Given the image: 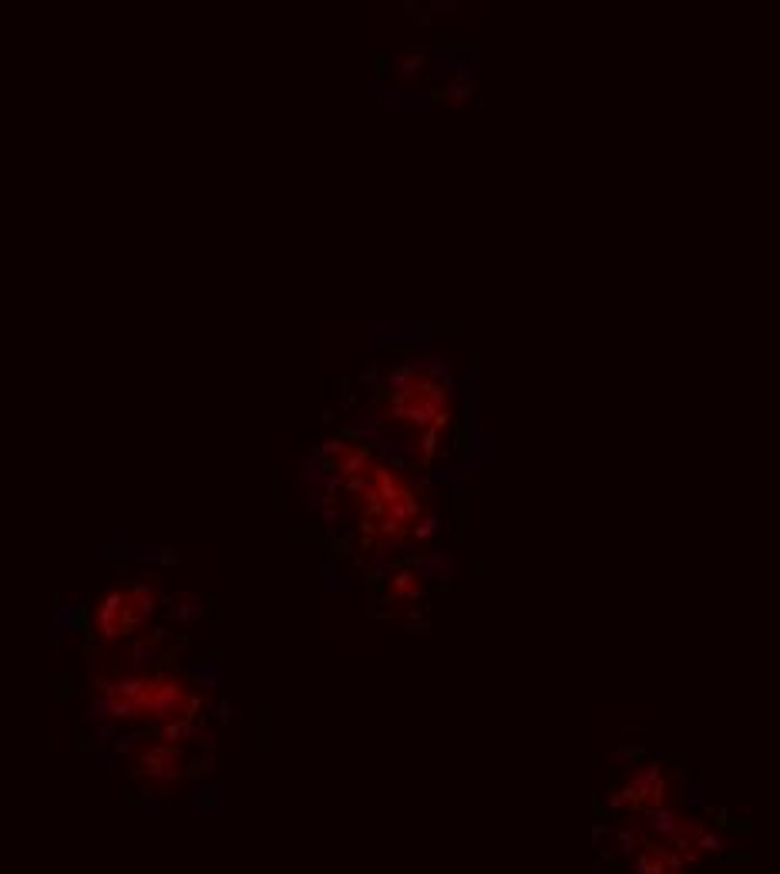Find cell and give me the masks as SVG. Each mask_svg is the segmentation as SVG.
<instances>
[{"mask_svg": "<svg viewBox=\"0 0 780 874\" xmlns=\"http://www.w3.org/2000/svg\"><path fill=\"white\" fill-rule=\"evenodd\" d=\"M424 380V367L417 360H407L400 367H390L383 373V394H404V397H417V387Z\"/></svg>", "mask_w": 780, "mask_h": 874, "instance_id": "5b68a950", "label": "cell"}, {"mask_svg": "<svg viewBox=\"0 0 780 874\" xmlns=\"http://www.w3.org/2000/svg\"><path fill=\"white\" fill-rule=\"evenodd\" d=\"M162 562H165V565L179 562V552H175V548H162Z\"/></svg>", "mask_w": 780, "mask_h": 874, "instance_id": "ab89813d", "label": "cell"}, {"mask_svg": "<svg viewBox=\"0 0 780 874\" xmlns=\"http://www.w3.org/2000/svg\"><path fill=\"white\" fill-rule=\"evenodd\" d=\"M188 696L185 686L175 679V676L158 673L152 676V686H148V700H152V720L169 723L175 716H185V706H188Z\"/></svg>", "mask_w": 780, "mask_h": 874, "instance_id": "6da1fadb", "label": "cell"}, {"mask_svg": "<svg viewBox=\"0 0 780 874\" xmlns=\"http://www.w3.org/2000/svg\"><path fill=\"white\" fill-rule=\"evenodd\" d=\"M370 464H373V451L364 444H353L343 458L333 464V471H340L343 477H353V475H367Z\"/></svg>", "mask_w": 780, "mask_h": 874, "instance_id": "52a82bcc", "label": "cell"}, {"mask_svg": "<svg viewBox=\"0 0 780 874\" xmlns=\"http://www.w3.org/2000/svg\"><path fill=\"white\" fill-rule=\"evenodd\" d=\"M437 451H441V430L437 428L421 430V468H428L430 461L437 458Z\"/></svg>", "mask_w": 780, "mask_h": 874, "instance_id": "ac0fdd59", "label": "cell"}, {"mask_svg": "<svg viewBox=\"0 0 780 874\" xmlns=\"http://www.w3.org/2000/svg\"><path fill=\"white\" fill-rule=\"evenodd\" d=\"M478 94V81L475 77H451L447 84H444V105L458 108L464 101H471Z\"/></svg>", "mask_w": 780, "mask_h": 874, "instance_id": "30bf717a", "label": "cell"}, {"mask_svg": "<svg viewBox=\"0 0 780 874\" xmlns=\"http://www.w3.org/2000/svg\"><path fill=\"white\" fill-rule=\"evenodd\" d=\"M135 747V736H118V743H115V753H128Z\"/></svg>", "mask_w": 780, "mask_h": 874, "instance_id": "d590c367", "label": "cell"}, {"mask_svg": "<svg viewBox=\"0 0 780 874\" xmlns=\"http://www.w3.org/2000/svg\"><path fill=\"white\" fill-rule=\"evenodd\" d=\"M105 743H118V723L108 720V723H98L91 733V747H105Z\"/></svg>", "mask_w": 780, "mask_h": 874, "instance_id": "d4e9b609", "label": "cell"}, {"mask_svg": "<svg viewBox=\"0 0 780 874\" xmlns=\"http://www.w3.org/2000/svg\"><path fill=\"white\" fill-rule=\"evenodd\" d=\"M437 528H441V522H437V515H434V511H430V508H428V511L421 515V522L414 525L411 538H414V541H428V538H434V535H437Z\"/></svg>", "mask_w": 780, "mask_h": 874, "instance_id": "7402d4cb", "label": "cell"}, {"mask_svg": "<svg viewBox=\"0 0 780 874\" xmlns=\"http://www.w3.org/2000/svg\"><path fill=\"white\" fill-rule=\"evenodd\" d=\"M421 367H424V377H430V380H441V384L454 380L451 364H447L444 356H428V360H421Z\"/></svg>", "mask_w": 780, "mask_h": 874, "instance_id": "ffe728a7", "label": "cell"}, {"mask_svg": "<svg viewBox=\"0 0 780 874\" xmlns=\"http://www.w3.org/2000/svg\"><path fill=\"white\" fill-rule=\"evenodd\" d=\"M323 518H326L330 528H337V522H343V508H326V511H323Z\"/></svg>", "mask_w": 780, "mask_h": 874, "instance_id": "d6a6232c", "label": "cell"}, {"mask_svg": "<svg viewBox=\"0 0 780 874\" xmlns=\"http://www.w3.org/2000/svg\"><path fill=\"white\" fill-rule=\"evenodd\" d=\"M414 585H421V575H417L414 568L400 565L397 572H394V579L387 582V589H394V592H400V589H414Z\"/></svg>", "mask_w": 780, "mask_h": 874, "instance_id": "484cf974", "label": "cell"}, {"mask_svg": "<svg viewBox=\"0 0 780 874\" xmlns=\"http://www.w3.org/2000/svg\"><path fill=\"white\" fill-rule=\"evenodd\" d=\"M407 548V535H400V538H373V555L377 558H397L400 552Z\"/></svg>", "mask_w": 780, "mask_h": 874, "instance_id": "d6986e66", "label": "cell"}, {"mask_svg": "<svg viewBox=\"0 0 780 874\" xmlns=\"http://www.w3.org/2000/svg\"><path fill=\"white\" fill-rule=\"evenodd\" d=\"M397 562H390V558H377L373 565H370V575H373V585H383L394 579V572H397Z\"/></svg>", "mask_w": 780, "mask_h": 874, "instance_id": "4316f807", "label": "cell"}, {"mask_svg": "<svg viewBox=\"0 0 780 874\" xmlns=\"http://www.w3.org/2000/svg\"><path fill=\"white\" fill-rule=\"evenodd\" d=\"M212 770H215V757L209 753V757H202L199 764L188 767V777H202V773H212Z\"/></svg>", "mask_w": 780, "mask_h": 874, "instance_id": "4dcf8cb0", "label": "cell"}, {"mask_svg": "<svg viewBox=\"0 0 780 874\" xmlns=\"http://www.w3.org/2000/svg\"><path fill=\"white\" fill-rule=\"evenodd\" d=\"M333 589L340 592V579L333 575V572H326V592H333Z\"/></svg>", "mask_w": 780, "mask_h": 874, "instance_id": "60d3db41", "label": "cell"}, {"mask_svg": "<svg viewBox=\"0 0 780 874\" xmlns=\"http://www.w3.org/2000/svg\"><path fill=\"white\" fill-rule=\"evenodd\" d=\"M202 747H205V750L212 753V750H215V733H205V740H202Z\"/></svg>", "mask_w": 780, "mask_h": 874, "instance_id": "f6af8a7d", "label": "cell"}, {"mask_svg": "<svg viewBox=\"0 0 780 874\" xmlns=\"http://www.w3.org/2000/svg\"><path fill=\"white\" fill-rule=\"evenodd\" d=\"M212 794H215V790H209V787H205V790H202L199 797H196V804H199V807H202V804H205V807H212V804H215V797H212Z\"/></svg>", "mask_w": 780, "mask_h": 874, "instance_id": "74e56055", "label": "cell"}, {"mask_svg": "<svg viewBox=\"0 0 780 874\" xmlns=\"http://www.w3.org/2000/svg\"><path fill=\"white\" fill-rule=\"evenodd\" d=\"M188 730H192V720H188V716H175V720L162 723V736H165L169 743H179V747L188 743Z\"/></svg>", "mask_w": 780, "mask_h": 874, "instance_id": "2e32d148", "label": "cell"}, {"mask_svg": "<svg viewBox=\"0 0 780 874\" xmlns=\"http://www.w3.org/2000/svg\"><path fill=\"white\" fill-rule=\"evenodd\" d=\"M350 447H353V444H347V437H330V441H323V444H320V451H317V454H320L326 464H330V458H333V464H337V461L343 458V454H347Z\"/></svg>", "mask_w": 780, "mask_h": 874, "instance_id": "cb8c5ba5", "label": "cell"}, {"mask_svg": "<svg viewBox=\"0 0 780 874\" xmlns=\"http://www.w3.org/2000/svg\"><path fill=\"white\" fill-rule=\"evenodd\" d=\"M639 753H643L639 747H622V760H636Z\"/></svg>", "mask_w": 780, "mask_h": 874, "instance_id": "7bdbcfd3", "label": "cell"}, {"mask_svg": "<svg viewBox=\"0 0 780 874\" xmlns=\"http://www.w3.org/2000/svg\"><path fill=\"white\" fill-rule=\"evenodd\" d=\"M421 515H424V508H421V501H417V491H411L407 498H400V501H394V505H387V511H383V518H394V522H400V525L417 522Z\"/></svg>", "mask_w": 780, "mask_h": 874, "instance_id": "9c48e42d", "label": "cell"}, {"mask_svg": "<svg viewBox=\"0 0 780 874\" xmlns=\"http://www.w3.org/2000/svg\"><path fill=\"white\" fill-rule=\"evenodd\" d=\"M141 804H162V797H158V790H152V787H145V790H141Z\"/></svg>", "mask_w": 780, "mask_h": 874, "instance_id": "8d00e7d4", "label": "cell"}, {"mask_svg": "<svg viewBox=\"0 0 780 874\" xmlns=\"http://www.w3.org/2000/svg\"><path fill=\"white\" fill-rule=\"evenodd\" d=\"M105 669L115 676V679H122V676H132L135 662H132V656H111V660L105 662Z\"/></svg>", "mask_w": 780, "mask_h": 874, "instance_id": "f1b7e54d", "label": "cell"}, {"mask_svg": "<svg viewBox=\"0 0 780 874\" xmlns=\"http://www.w3.org/2000/svg\"><path fill=\"white\" fill-rule=\"evenodd\" d=\"M115 713V696H94L91 706L84 709V723H108Z\"/></svg>", "mask_w": 780, "mask_h": 874, "instance_id": "5bb4252c", "label": "cell"}, {"mask_svg": "<svg viewBox=\"0 0 780 874\" xmlns=\"http://www.w3.org/2000/svg\"><path fill=\"white\" fill-rule=\"evenodd\" d=\"M424 632H428V622L417 619V612H411V619H407V636H424Z\"/></svg>", "mask_w": 780, "mask_h": 874, "instance_id": "1f68e13d", "label": "cell"}, {"mask_svg": "<svg viewBox=\"0 0 780 874\" xmlns=\"http://www.w3.org/2000/svg\"><path fill=\"white\" fill-rule=\"evenodd\" d=\"M451 417H454V414H451L447 407H441V411L434 414V428H437V430H444V428H447V424H451Z\"/></svg>", "mask_w": 780, "mask_h": 874, "instance_id": "836d02e7", "label": "cell"}, {"mask_svg": "<svg viewBox=\"0 0 780 874\" xmlns=\"http://www.w3.org/2000/svg\"><path fill=\"white\" fill-rule=\"evenodd\" d=\"M145 750L152 753V757H158V760H172V764H182L185 747H179V743H169V740H155V743H148Z\"/></svg>", "mask_w": 780, "mask_h": 874, "instance_id": "44dd1931", "label": "cell"}, {"mask_svg": "<svg viewBox=\"0 0 780 874\" xmlns=\"http://www.w3.org/2000/svg\"><path fill=\"white\" fill-rule=\"evenodd\" d=\"M430 11H444V14H454V11H458V4H454V0H434V4H430Z\"/></svg>", "mask_w": 780, "mask_h": 874, "instance_id": "e575fe53", "label": "cell"}, {"mask_svg": "<svg viewBox=\"0 0 780 874\" xmlns=\"http://www.w3.org/2000/svg\"><path fill=\"white\" fill-rule=\"evenodd\" d=\"M128 656H132V662H135V673H145L152 662H162L165 653H158V643H155V639H135Z\"/></svg>", "mask_w": 780, "mask_h": 874, "instance_id": "4fadbf2b", "label": "cell"}, {"mask_svg": "<svg viewBox=\"0 0 780 874\" xmlns=\"http://www.w3.org/2000/svg\"><path fill=\"white\" fill-rule=\"evenodd\" d=\"M434 414H437V411L417 394V397L407 404V411H404V424H411V428H417V430H428V428H434Z\"/></svg>", "mask_w": 780, "mask_h": 874, "instance_id": "8fae6325", "label": "cell"}, {"mask_svg": "<svg viewBox=\"0 0 780 874\" xmlns=\"http://www.w3.org/2000/svg\"><path fill=\"white\" fill-rule=\"evenodd\" d=\"M115 770H118V753H111V757H108V773H115Z\"/></svg>", "mask_w": 780, "mask_h": 874, "instance_id": "bcb514c9", "label": "cell"}, {"mask_svg": "<svg viewBox=\"0 0 780 874\" xmlns=\"http://www.w3.org/2000/svg\"><path fill=\"white\" fill-rule=\"evenodd\" d=\"M132 777H145V780H158V783H175L188 777V770L182 764H172V760H158L152 757L148 750H141L135 757V770H132Z\"/></svg>", "mask_w": 780, "mask_h": 874, "instance_id": "277c9868", "label": "cell"}, {"mask_svg": "<svg viewBox=\"0 0 780 874\" xmlns=\"http://www.w3.org/2000/svg\"><path fill=\"white\" fill-rule=\"evenodd\" d=\"M192 679L199 683L205 693L215 690V683H219V669H215V660H199L192 666Z\"/></svg>", "mask_w": 780, "mask_h": 874, "instance_id": "e0dca14e", "label": "cell"}, {"mask_svg": "<svg viewBox=\"0 0 780 874\" xmlns=\"http://www.w3.org/2000/svg\"><path fill=\"white\" fill-rule=\"evenodd\" d=\"M424 598V585H414V589H400V592H394V589H387L383 592V602L390 605V602H421Z\"/></svg>", "mask_w": 780, "mask_h": 874, "instance_id": "83f0119b", "label": "cell"}, {"mask_svg": "<svg viewBox=\"0 0 780 874\" xmlns=\"http://www.w3.org/2000/svg\"><path fill=\"white\" fill-rule=\"evenodd\" d=\"M367 488H370V477L367 475H353V477H347V484H343L347 494H367Z\"/></svg>", "mask_w": 780, "mask_h": 874, "instance_id": "f546056e", "label": "cell"}, {"mask_svg": "<svg viewBox=\"0 0 780 874\" xmlns=\"http://www.w3.org/2000/svg\"><path fill=\"white\" fill-rule=\"evenodd\" d=\"M148 686H152V676L132 673V676H122V679L111 683V696H115V700H135V696H145Z\"/></svg>", "mask_w": 780, "mask_h": 874, "instance_id": "ba28073f", "label": "cell"}, {"mask_svg": "<svg viewBox=\"0 0 780 874\" xmlns=\"http://www.w3.org/2000/svg\"><path fill=\"white\" fill-rule=\"evenodd\" d=\"M155 643H162V639H169V629L165 626H155V636H152Z\"/></svg>", "mask_w": 780, "mask_h": 874, "instance_id": "ee69618b", "label": "cell"}, {"mask_svg": "<svg viewBox=\"0 0 780 874\" xmlns=\"http://www.w3.org/2000/svg\"><path fill=\"white\" fill-rule=\"evenodd\" d=\"M162 662H165V666H175V662H179V649H169V653L162 656Z\"/></svg>", "mask_w": 780, "mask_h": 874, "instance_id": "b9f144b4", "label": "cell"}, {"mask_svg": "<svg viewBox=\"0 0 780 874\" xmlns=\"http://www.w3.org/2000/svg\"><path fill=\"white\" fill-rule=\"evenodd\" d=\"M54 626H58V629H68V636L81 639V626H77V605L58 609V612H54Z\"/></svg>", "mask_w": 780, "mask_h": 874, "instance_id": "603a6c76", "label": "cell"}, {"mask_svg": "<svg viewBox=\"0 0 780 874\" xmlns=\"http://www.w3.org/2000/svg\"><path fill=\"white\" fill-rule=\"evenodd\" d=\"M367 477H370V491L377 494V501H381L383 508L411 494V488H407V484L397 477V471H390L387 464H370Z\"/></svg>", "mask_w": 780, "mask_h": 874, "instance_id": "3957f363", "label": "cell"}, {"mask_svg": "<svg viewBox=\"0 0 780 874\" xmlns=\"http://www.w3.org/2000/svg\"><path fill=\"white\" fill-rule=\"evenodd\" d=\"M202 612H205L202 598L188 596V592H179V596H175V605H172V619H175V622H182V626H188V622H196V619H202Z\"/></svg>", "mask_w": 780, "mask_h": 874, "instance_id": "7c38bea8", "label": "cell"}, {"mask_svg": "<svg viewBox=\"0 0 780 874\" xmlns=\"http://www.w3.org/2000/svg\"><path fill=\"white\" fill-rule=\"evenodd\" d=\"M124 609H128V592H108L98 609H94V632L101 643H115L124 636Z\"/></svg>", "mask_w": 780, "mask_h": 874, "instance_id": "7a4b0ae2", "label": "cell"}, {"mask_svg": "<svg viewBox=\"0 0 780 874\" xmlns=\"http://www.w3.org/2000/svg\"><path fill=\"white\" fill-rule=\"evenodd\" d=\"M373 458H377L373 464H387V468L407 471V468H414V464L421 461V451H417V444L404 441V437H390V441H381V444H377Z\"/></svg>", "mask_w": 780, "mask_h": 874, "instance_id": "8992f818", "label": "cell"}, {"mask_svg": "<svg viewBox=\"0 0 780 874\" xmlns=\"http://www.w3.org/2000/svg\"><path fill=\"white\" fill-rule=\"evenodd\" d=\"M219 720H222V723L232 720V706L229 703H219Z\"/></svg>", "mask_w": 780, "mask_h": 874, "instance_id": "f35d334b", "label": "cell"}, {"mask_svg": "<svg viewBox=\"0 0 780 874\" xmlns=\"http://www.w3.org/2000/svg\"><path fill=\"white\" fill-rule=\"evenodd\" d=\"M421 71H424V51L421 47H407V54H404V61L397 68L400 81H414Z\"/></svg>", "mask_w": 780, "mask_h": 874, "instance_id": "9a60e30c", "label": "cell"}]
</instances>
